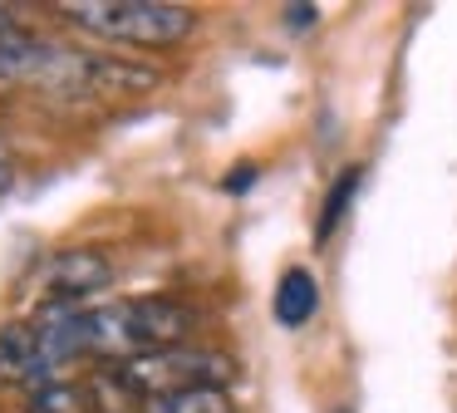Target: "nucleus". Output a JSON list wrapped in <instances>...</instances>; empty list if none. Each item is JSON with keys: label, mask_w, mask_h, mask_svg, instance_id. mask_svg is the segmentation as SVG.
<instances>
[{"label": "nucleus", "mask_w": 457, "mask_h": 413, "mask_svg": "<svg viewBox=\"0 0 457 413\" xmlns=\"http://www.w3.org/2000/svg\"><path fill=\"white\" fill-rule=\"evenodd\" d=\"M197 330V315L172 295H138V300L84 305L74 315V340L84 359L123 364L153 350H178Z\"/></svg>", "instance_id": "obj_1"}, {"label": "nucleus", "mask_w": 457, "mask_h": 413, "mask_svg": "<svg viewBox=\"0 0 457 413\" xmlns=\"http://www.w3.org/2000/svg\"><path fill=\"white\" fill-rule=\"evenodd\" d=\"M54 15H64L70 25L99 39H119V45L138 49L182 45L197 30V10L178 5V0H60Z\"/></svg>", "instance_id": "obj_2"}, {"label": "nucleus", "mask_w": 457, "mask_h": 413, "mask_svg": "<svg viewBox=\"0 0 457 413\" xmlns=\"http://www.w3.org/2000/svg\"><path fill=\"white\" fill-rule=\"evenodd\" d=\"M113 266L104 251L89 246H70V251H54L40 271V310H84L94 291H109Z\"/></svg>", "instance_id": "obj_3"}, {"label": "nucleus", "mask_w": 457, "mask_h": 413, "mask_svg": "<svg viewBox=\"0 0 457 413\" xmlns=\"http://www.w3.org/2000/svg\"><path fill=\"white\" fill-rule=\"evenodd\" d=\"M158 84H162L158 69L123 55H89V64H84V94H99V98H138V94H153Z\"/></svg>", "instance_id": "obj_4"}, {"label": "nucleus", "mask_w": 457, "mask_h": 413, "mask_svg": "<svg viewBox=\"0 0 457 413\" xmlns=\"http://www.w3.org/2000/svg\"><path fill=\"white\" fill-rule=\"evenodd\" d=\"M315 310H320V281L305 271V266H290V271L276 281V295H270V315H276V324L300 330V324L315 320Z\"/></svg>", "instance_id": "obj_5"}, {"label": "nucleus", "mask_w": 457, "mask_h": 413, "mask_svg": "<svg viewBox=\"0 0 457 413\" xmlns=\"http://www.w3.org/2000/svg\"><path fill=\"white\" fill-rule=\"evenodd\" d=\"M40 364V330L30 320L0 324V384H30Z\"/></svg>", "instance_id": "obj_6"}, {"label": "nucleus", "mask_w": 457, "mask_h": 413, "mask_svg": "<svg viewBox=\"0 0 457 413\" xmlns=\"http://www.w3.org/2000/svg\"><path fill=\"white\" fill-rule=\"evenodd\" d=\"M359 187H364V167H339V177L329 182V192H325V202H320V216H315V241L325 246L329 236L345 226V216H349V206H354V197H359Z\"/></svg>", "instance_id": "obj_7"}, {"label": "nucleus", "mask_w": 457, "mask_h": 413, "mask_svg": "<svg viewBox=\"0 0 457 413\" xmlns=\"http://www.w3.org/2000/svg\"><path fill=\"white\" fill-rule=\"evenodd\" d=\"M25 413H104V409H99V393H94L89 379H60V384L35 389Z\"/></svg>", "instance_id": "obj_8"}, {"label": "nucleus", "mask_w": 457, "mask_h": 413, "mask_svg": "<svg viewBox=\"0 0 457 413\" xmlns=\"http://www.w3.org/2000/svg\"><path fill=\"white\" fill-rule=\"evenodd\" d=\"M148 413H237V403H231L227 389H187V393L148 403Z\"/></svg>", "instance_id": "obj_9"}, {"label": "nucleus", "mask_w": 457, "mask_h": 413, "mask_svg": "<svg viewBox=\"0 0 457 413\" xmlns=\"http://www.w3.org/2000/svg\"><path fill=\"white\" fill-rule=\"evenodd\" d=\"M221 187H227V192H251V187H256V163H237L221 177Z\"/></svg>", "instance_id": "obj_10"}, {"label": "nucleus", "mask_w": 457, "mask_h": 413, "mask_svg": "<svg viewBox=\"0 0 457 413\" xmlns=\"http://www.w3.org/2000/svg\"><path fill=\"white\" fill-rule=\"evenodd\" d=\"M320 20V5H286V25L290 30H310Z\"/></svg>", "instance_id": "obj_11"}, {"label": "nucleus", "mask_w": 457, "mask_h": 413, "mask_svg": "<svg viewBox=\"0 0 457 413\" xmlns=\"http://www.w3.org/2000/svg\"><path fill=\"white\" fill-rule=\"evenodd\" d=\"M15 30H25V25H21V15H15L11 5H0V39H5V35H15Z\"/></svg>", "instance_id": "obj_12"}, {"label": "nucleus", "mask_w": 457, "mask_h": 413, "mask_svg": "<svg viewBox=\"0 0 457 413\" xmlns=\"http://www.w3.org/2000/svg\"><path fill=\"white\" fill-rule=\"evenodd\" d=\"M11 182H15V173H11V163H5V157H0V197L11 192Z\"/></svg>", "instance_id": "obj_13"}]
</instances>
